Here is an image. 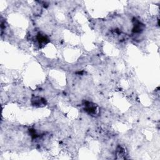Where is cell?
Listing matches in <instances>:
<instances>
[{
  "instance_id": "cell-1",
  "label": "cell",
  "mask_w": 160,
  "mask_h": 160,
  "mask_svg": "<svg viewBox=\"0 0 160 160\" xmlns=\"http://www.w3.org/2000/svg\"><path fill=\"white\" fill-rule=\"evenodd\" d=\"M144 29V24L141 23L140 21L135 19L134 20V28L133 29V31L135 33H139L143 31Z\"/></svg>"
},
{
  "instance_id": "cell-2",
  "label": "cell",
  "mask_w": 160,
  "mask_h": 160,
  "mask_svg": "<svg viewBox=\"0 0 160 160\" xmlns=\"http://www.w3.org/2000/svg\"><path fill=\"white\" fill-rule=\"evenodd\" d=\"M84 109L90 114H96V112H97V108L95 105H92L89 102H87L86 103Z\"/></svg>"
},
{
  "instance_id": "cell-3",
  "label": "cell",
  "mask_w": 160,
  "mask_h": 160,
  "mask_svg": "<svg viewBox=\"0 0 160 160\" xmlns=\"http://www.w3.org/2000/svg\"><path fill=\"white\" fill-rule=\"evenodd\" d=\"M37 40L39 42L40 45H45L48 42V38L46 36L45 34H42L41 33H39L38 34Z\"/></svg>"
}]
</instances>
